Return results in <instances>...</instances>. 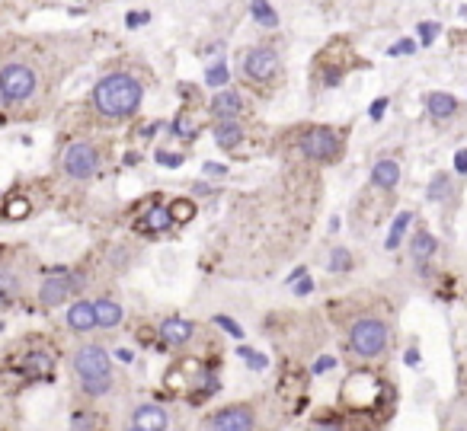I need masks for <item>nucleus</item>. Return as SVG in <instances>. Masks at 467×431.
Here are the masks:
<instances>
[{
    "label": "nucleus",
    "mask_w": 467,
    "mask_h": 431,
    "mask_svg": "<svg viewBox=\"0 0 467 431\" xmlns=\"http://www.w3.org/2000/svg\"><path fill=\"white\" fill-rule=\"evenodd\" d=\"M154 157H157V163L170 166V169H176V166H183V154H170V150H157Z\"/></svg>",
    "instance_id": "nucleus-32"
},
{
    "label": "nucleus",
    "mask_w": 467,
    "mask_h": 431,
    "mask_svg": "<svg viewBox=\"0 0 467 431\" xmlns=\"http://www.w3.org/2000/svg\"><path fill=\"white\" fill-rule=\"evenodd\" d=\"M409 224H413V214H409V211H403V214L394 217L391 233H387V243H384V246H387V249H397V246H400L403 233H407V227H409Z\"/></svg>",
    "instance_id": "nucleus-22"
},
{
    "label": "nucleus",
    "mask_w": 467,
    "mask_h": 431,
    "mask_svg": "<svg viewBox=\"0 0 467 431\" xmlns=\"http://www.w3.org/2000/svg\"><path fill=\"white\" fill-rule=\"evenodd\" d=\"M134 425L144 431H167L170 419H167V409H160V406H138L134 409Z\"/></svg>",
    "instance_id": "nucleus-10"
},
{
    "label": "nucleus",
    "mask_w": 467,
    "mask_h": 431,
    "mask_svg": "<svg viewBox=\"0 0 467 431\" xmlns=\"http://www.w3.org/2000/svg\"><path fill=\"white\" fill-rule=\"evenodd\" d=\"M250 13L259 26H266V29H276L279 26V13L269 7V0H253L250 3Z\"/></svg>",
    "instance_id": "nucleus-21"
},
{
    "label": "nucleus",
    "mask_w": 467,
    "mask_h": 431,
    "mask_svg": "<svg viewBox=\"0 0 467 431\" xmlns=\"http://www.w3.org/2000/svg\"><path fill=\"white\" fill-rule=\"evenodd\" d=\"M326 268H330V272H349L352 268V256H349V249H333V253H330V262H326Z\"/></svg>",
    "instance_id": "nucleus-25"
},
{
    "label": "nucleus",
    "mask_w": 467,
    "mask_h": 431,
    "mask_svg": "<svg viewBox=\"0 0 467 431\" xmlns=\"http://www.w3.org/2000/svg\"><path fill=\"white\" fill-rule=\"evenodd\" d=\"M26 214H29V201H26V199H13L7 205V217H10V221H23Z\"/></svg>",
    "instance_id": "nucleus-30"
},
{
    "label": "nucleus",
    "mask_w": 467,
    "mask_h": 431,
    "mask_svg": "<svg viewBox=\"0 0 467 431\" xmlns=\"http://www.w3.org/2000/svg\"><path fill=\"white\" fill-rule=\"evenodd\" d=\"M301 275H304V268H294V272L288 275V284H294V282H298V278H301Z\"/></svg>",
    "instance_id": "nucleus-45"
},
{
    "label": "nucleus",
    "mask_w": 467,
    "mask_h": 431,
    "mask_svg": "<svg viewBox=\"0 0 467 431\" xmlns=\"http://www.w3.org/2000/svg\"><path fill=\"white\" fill-rule=\"evenodd\" d=\"M109 390H112L109 374L106 377H84V393H90V396H106Z\"/></svg>",
    "instance_id": "nucleus-27"
},
{
    "label": "nucleus",
    "mask_w": 467,
    "mask_h": 431,
    "mask_svg": "<svg viewBox=\"0 0 467 431\" xmlns=\"http://www.w3.org/2000/svg\"><path fill=\"white\" fill-rule=\"evenodd\" d=\"M425 106L432 112V118H451L458 112V100L451 93H429L425 96Z\"/></svg>",
    "instance_id": "nucleus-15"
},
{
    "label": "nucleus",
    "mask_w": 467,
    "mask_h": 431,
    "mask_svg": "<svg viewBox=\"0 0 467 431\" xmlns=\"http://www.w3.org/2000/svg\"><path fill=\"white\" fill-rule=\"evenodd\" d=\"M301 154H308L314 160H333L340 154V138L330 128H310L301 138Z\"/></svg>",
    "instance_id": "nucleus-5"
},
{
    "label": "nucleus",
    "mask_w": 467,
    "mask_h": 431,
    "mask_svg": "<svg viewBox=\"0 0 467 431\" xmlns=\"http://www.w3.org/2000/svg\"><path fill=\"white\" fill-rule=\"evenodd\" d=\"M237 355H240L243 361H247V367H250V371H266V367H269V358L263 355V351H253V349H237Z\"/></svg>",
    "instance_id": "nucleus-26"
},
{
    "label": "nucleus",
    "mask_w": 467,
    "mask_h": 431,
    "mask_svg": "<svg viewBox=\"0 0 467 431\" xmlns=\"http://www.w3.org/2000/svg\"><path fill=\"white\" fill-rule=\"evenodd\" d=\"M93 310H96V326H106V329H112V326L122 323V307H118L116 300H96V304H93Z\"/></svg>",
    "instance_id": "nucleus-16"
},
{
    "label": "nucleus",
    "mask_w": 467,
    "mask_h": 431,
    "mask_svg": "<svg viewBox=\"0 0 467 431\" xmlns=\"http://www.w3.org/2000/svg\"><path fill=\"white\" fill-rule=\"evenodd\" d=\"M160 339L167 345H186L192 339V323L189 320H179V316H170L160 323Z\"/></svg>",
    "instance_id": "nucleus-12"
},
{
    "label": "nucleus",
    "mask_w": 467,
    "mask_h": 431,
    "mask_svg": "<svg viewBox=\"0 0 467 431\" xmlns=\"http://www.w3.org/2000/svg\"><path fill=\"white\" fill-rule=\"evenodd\" d=\"M349 342H352V349H355V355L375 358L387 349V326L381 320H375V316H365V320H359V323L352 326Z\"/></svg>",
    "instance_id": "nucleus-2"
},
{
    "label": "nucleus",
    "mask_w": 467,
    "mask_h": 431,
    "mask_svg": "<svg viewBox=\"0 0 467 431\" xmlns=\"http://www.w3.org/2000/svg\"><path fill=\"white\" fill-rule=\"evenodd\" d=\"M403 361H407L409 367H419V361H423V358H419V351H416V349H409L407 355H403Z\"/></svg>",
    "instance_id": "nucleus-40"
},
{
    "label": "nucleus",
    "mask_w": 467,
    "mask_h": 431,
    "mask_svg": "<svg viewBox=\"0 0 467 431\" xmlns=\"http://www.w3.org/2000/svg\"><path fill=\"white\" fill-rule=\"evenodd\" d=\"M310 291H314V282H310V278H304V282L294 284V294H298V297H308Z\"/></svg>",
    "instance_id": "nucleus-37"
},
{
    "label": "nucleus",
    "mask_w": 467,
    "mask_h": 431,
    "mask_svg": "<svg viewBox=\"0 0 467 431\" xmlns=\"http://www.w3.org/2000/svg\"><path fill=\"white\" fill-rule=\"evenodd\" d=\"M336 367V358L333 355H320L317 361H314V367H310V371L314 374H326V371H333Z\"/></svg>",
    "instance_id": "nucleus-35"
},
{
    "label": "nucleus",
    "mask_w": 467,
    "mask_h": 431,
    "mask_svg": "<svg viewBox=\"0 0 467 431\" xmlns=\"http://www.w3.org/2000/svg\"><path fill=\"white\" fill-rule=\"evenodd\" d=\"M35 77L33 67L26 64H7L0 71V102H19V100H29L35 93Z\"/></svg>",
    "instance_id": "nucleus-3"
},
{
    "label": "nucleus",
    "mask_w": 467,
    "mask_h": 431,
    "mask_svg": "<svg viewBox=\"0 0 467 431\" xmlns=\"http://www.w3.org/2000/svg\"><path fill=\"white\" fill-rule=\"evenodd\" d=\"M435 35H439V26L435 23H419V45H432Z\"/></svg>",
    "instance_id": "nucleus-33"
},
{
    "label": "nucleus",
    "mask_w": 467,
    "mask_h": 431,
    "mask_svg": "<svg viewBox=\"0 0 467 431\" xmlns=\"http://www.w3.org/2000/svg\"><path fill=\"white\" fill-rule=\"evenodd\" d=\"M451 195V183H448V176H435L432 183H429V189H425V199L429 201H445Z\"/></svg>",
    "instance_id": "nucleus-23"
},
{
    "label": "nucleus",
    "mask_w": 467,
    "mask_h": 431,
    "mask_svg": "<svg viewBox=\"0 0 467 431\" xmlns=\"http://www.w3.org/2000/svg\"><path fill=\"white\" fill-rule=\"evenodd\" d=\"M74 371L80 377H106L109 374V355L100 345H84L74 355Z\"/></svg>",
    "instance_id": "nucleus-7"
},
{
    "label": "nucleus",
    "mask_w": 467,
    "mask_h": 431,
    "mask_svg": "<svg viewBox=\"0 0 467 431\" xmlns=\"http://www.w3.org/2000/svg\"><path fill=\"white\" fill-rule=\"evenodd\" d=\"M0 332H3V323H0Z\"/></svg>",
    "instance_id": "nucleus-47"
},
{
    "label": "nucleus",
    "mask_w": 467,
    "mask_h": 431,
    "mask_svg": "<svg viewBox=\"0 0 467 431\" xmlns=\"http://www.w3.org/2000/svg\"><path fill=\"white\" fill-rule=\"evenodd\" d=\"M215 323L221 326V329H224L227 336H234V339H243V336H247V332H243V326H240V323H234L231 316H224V313H218V316H215Z\"/></svg>",
    "instance_id": "nucleus-28"
},
{
    "label": "nucleus",
    "mask_w": 467,
    "mask_h": 431,
    "mask_svg": "<svg viewBox=\"0 0 467 431\" xmlns=\"http://www.w3.org/2000/svg\"><path fill=\"white\" fill-rule=\"evenodd\" d=\"M67 326L74 332H90L96 326V310L90 300H77L74 307H67Z\"/></svg>",
    "instance_id": "nucleus-11"
},
{
    "label": "nucleus",
    "mask_w": 467,
    "mask_h": 431,
    "mask_svg": "<svg viewBox=\"0 0 467 431\" xmlns=\"http://www.w3.org/2000/svg\"><path fill=\"white\" fill-rule=\"evenodd\" d=\"M237 112H240V96L234 90H224L218 93L215 100H211V116L221 122V118H237Z\"/></svg>",
    "instance_id": "nucleus-13"
},
{
    "label": "nucleus",
    "mask_w": 467,
    "mask_h": 431,
    "mask_svg": "<svg viewBox=\"0 0 467 431\" xmlns=\"http://www.w3.org/2000/svg\"><path fill=\"white\" fill-rule=\"evenodd\" d=\"M211 431H253V412L247 406H231L211 419Z\"/></svg>",
    "instance_id": "nucleus-8"
},
{
    "label": "nucleus",
    "mask_w": 467,
    "mask_h": 431,
    "mask_svg": "<svg viewBox=\"0 0 467 431\" xmlns=\"http://www.w3.org/2000/svg\"><path fill=\"white\" fill-rule=\"evenodd\" d=\"M125 431H144V428H138V425H132V428H125Z\"/></svg>",
    "instance_id": "nucleus-46"
},
{
    "label": "nucleus",
    "mask_w": 467,
    "mask_h": 431,
    "mask_svg": "<svg viewBox=\"0 0 467 431\" xmlns=\"http://www.w3.org/2000/svg\"><path fill=\"white\" fill-rule=\"evenodd\" d=\"M384 109H387V96H381V100H375V106H371V118H375V122H381Z\"/></svg>",
    "instance_id": "nucleus-36"
},
{
    "label": "nucleus",
    "mask_w": 467,
    "mask_h": 431,
    "mask_svg": "<svg viewBox=\"0 0 467 431\" xmlns=\"http://www.w3.org/2000/svg\"><path fill=\"white\" fill-rule=\"evenodd\" d=\"M455 169H458V173H467V150H458V154H455Z\"/></svg>",
    "instance_id": "nucleus-38"
},
{
    "label": "nucleus",
    "mask_w": 467,
    "mask_h": 431,
    "mask_svg": "<svg viewBox=\"0 0 467 431\" xmlns=\"http://www.w3.org/2000/svg\"><path fill=\"white\" fill-rule=\"evenodd\" d=\"M26 371H29V377H49L55 371V361L45 351H33V355H26Z\"/></svg>",
    "instance_id": "nucleus-20"
},
{
    "label": "nucleus",
    "mask_w": 467,
    "mask_h": 431,
    "mask_svg": "<svg viewBox=\"0 0 467 431\" xmlns=\"http://www.w3.org/2000/svg\"><path fill=\"white\" fill-rule=\"evenodd\" d=\"M435 253H439V240H435L432 233H416L413 237V259H416L419 266H425Z\"/></svg>",
    "instance_id": "nucleus-17"
},
{
    "label": "nucleus",
    "mask_w": 467,
    "mask_h": 431,
    "mask_svg": "<svg viewBox=\"0 0 467 431\" xmlns=\"http://www.w3.org/2000/svg\"><path fill=\"white\" fill-rule=\"evenodd\" d=\"M205 83H209V86H224L227 83V64L224 61H218V64L211 67L209 77H205Z\"/></svg>",
    "instance_id": "nucleus-29"
},
{
    "label": "nucleus",
    "mask_w": 467,
    "mask_h": 431,
    "mask_svg": "<svg viewBox=\"0 0 467 431\" xmlns=\"http://www.w3.org/2000/svg\"><path fill=\"white\" fill-rule=\"evenodd\" d=\"M243 71H247V77L250 80H272V77L279 74V55L272 48H253L250 55H247V61H243Z\"/></svg>",
    "instance_id": "nucleus-6"
},
{
    "label": "nucleus",
    "mask_w": 467,
    "mask_h": 431,
    "mask_svg": "<svg viewBox=\"0 0 467 431\" xmlns=\"http://www.w3.org/2000/svg\"><path fill=\"white\" fill-rule=\"evenodd\" d=\"M116 358H118V361H125V365H132V361H134V351L118 349V351H116Z\"/></svg>",
    "instance_id": "nucleus-42"
},
{
    "label": "nucleus",
    "mask_w": 467,
    "mask_h": 431,
    "mask_svg": "<svg viewBox=\"0 0 467 431\" xmlns=\"http://www.w3.org/2000/svg\"><path fill=\"white\" fill-rule=\"evenodd\" d=\"M371 179L381 189H394V185L400 183V163L397 160H378L375 169H371Z\"/></svg>",
    "instance_id": "nucleus-14"
},
{
    "label": "nucleus",
    "mask_w": 467,
    "mask_h": 431,
    "mask_svg": "<svg viewBox=\"0 0 467 431\" xmlns=\"http://www.w3.org/2000/svg\"><path fill=\"white\" fill-rule=\"evenodd\" d=\"M170 214H173V224H186V221L195 217V205H192L189 199H176L173 205H170Z\"/></svg>",
    "instance_id": "nucleus-24"
},
{
    "label": "nucleus",
    "mask_w": 467,
    "mask_h": 431,
    "mask_svg": "<svg viewBox=\"0 0 467 431\" xmlns=\"http://www.w3.org/2000/svg\"><path fill=\"white\" fill-rule=\"evenodd\" d=\"M205 173H209V176H224L227 166H221V163H205Z\"/></svg>",
    "instance_id": "nucleus-41"
},
{
    "label": "nucleus",
    "mask_w": 467,
    "mask_h": 431,
    "mask_svg": "<svg viewBox=\"0 0 467 431\" xmlns=\"http://www.w3.org/2000/svg\"><path fill=\"white\" fill-rule=\"evenodd\" d=\"M67 294H71V278H49V282H42V288H39V300H42V307H58V304H64Z\"/></svg>",
    "instance_id": "nucleus-9"
},
{
    "label": "nucleus",
    "mask_w": 467,
    "mask_h": 431,
    "mask_svg": "<svg viewBox=\"0 0 467 431\" xmlns=\"http://www.w3.org/2000/svg\"><path fill=\"white\" fill-rule=\"evenodd\" d=\"M215 141L221 144V147H234V144L240 141V125H237V118H221V122L215 125Z\"/></svg>",
    "instance_id": "nucleus-18"
},
{
    "label": "nucleus",
    "mask_w": 467,
    "mask_h": 431,
    "mask_svg": "<svg viewBox=\"0 0 467 431\" xmlns=\"http://www.w3.org/2000/svg\"><path fill=\"white\" fill-rule=\"evenodd\" d=\"M141 83L134 80L128 74H109L96 83V90H93V102L100 109L103 116L109 118H125L132 116L134 109L141 106Z\"/></svg>",
    "instance_id": "nucleus-1"
},
{
    "label": "nucleus",
    "mask_w": 467,
    "mask_h": 431,
    "mask_svg": "<svg viewBox=\"0 0 467 431\" xmlns=\"http://www.w3.org/2000/svg\"><path fill=\"white\" fill-rule=\"evenodd\" d=\"M173 134H183V138H192L195 134V128H192V118L189 116H179L173 122Z\"/></svg>",
    "instance_id": "nucleus-34"
},
{
    "label": "nucleus",
    "mask_w": 467,
    "mask_h": 431,
    "mask_svg": "<svg viewBox=\"0 0 467 431\" xmlns=\"http://www.w3.org/2000/svg\"><path fill=\"white\" fill-rule=\"evenodd\" d=\"M144 227H148V230H170V227H173V214H170V208H164V205H154L148 211V214H144Z\"/></svg>",
    "instance_id": "nucleus-19"
},
{
    "label": "nucleus",
    "mask_w": 467,
    "mask_h": 431,
    "mask_svg": "<svg viewBox=\"0 0 467 431\" xmlns=\"http://www.w3.org/2000/svg\"><path fill=\"white\" fill-rule=\"evenodd\" d=\"M314 431H342V428L333 422H320V425H314Z\"/></svg>",
    "instance_id": "nucleus-43"
},
{
    "label": "nucleus",
    "mask_w": 467,
    "mask_h": 431,
    "mask_svg": "<svg viewBox=\"0 0 467 431\" xmlns=\"http://www.w3.org/2000/svg\"><path fill=\"white\" fill-rule=\"evenodd\" d=\"M413 51H416V42H413V39H400L397 45H391V48H387V55H391V58H400V55H413Z\"/></svg>",
    "instance_id": "nucleus-31"
},
{
    "label": "nucleus",
    "mask_w": 467,
    "mask_h": 431,
    "mask_svg": "<svg viewBox=\"0 0 467 431\" xmlns=\"http://www.w3.org/2000/svg\"><path fill=\"white\" fill-rule=\"evenodd\" d=\"M64 173L71 179H90L96 173V150L84 141H74L64 150Z\"/></svg>",
    "instance_id": "nucleus-4"
},
{
    "label": "nucleus",
    "mask_w": 467,
    "mask_h": 431,
    "mask_svg": "<svg viewBox=\"0 0 467 431\" xmlns=\"http://www.w3.org/2000/svg\"><path fill=\"white\" fill-rule=\"evenodd\" d=\"M74 428L80 431V428H90V422H87V419H80V415H74Z\"/></svg>",
    "instance_id": "nucleus-44"
},
{
    "label": "nucleus",
    "mask_w": 467,
    "mask_h": 431,
    "mask_svg": "<svg viewBox=\"0 0 467 431\" xmlns=\"http://www.w3.org/2000/svg\"><path fill=\"white\" fill-rule=\"evenodd\" d=\"M148 19H150V13H128L125 23L128 26H138V23H148Z\"/></svg>",
    "instance_id": "nucleus-39"
}]
</instances>
